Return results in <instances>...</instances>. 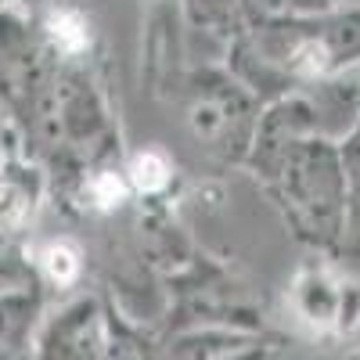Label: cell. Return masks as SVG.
<instances>
[{"label": "cell", "mask_w": 360, "mask_h": 360, "mask_svg": "<svg viewBox=\"0 0 360 360\" xmlns=\"http://www.w3.org/2000/svg\"><path fill=\"white\" fill-rule=\"evenodd\" d=\"M51 37H54V44L62 47V51L72 54V51H83L86 47V25H83L79 15L62 11V15L51 18Z\"/></svg>", "instance_id": "1"}, {"label": "cell", "mask_w": 360, "mask_h": 360, "mask_svg": "<svg viewBox=\"0 0 360 360\" xmlns=\"http://www.w3.org/2000/svg\"><path fill=\"white\" fill-rule=\"evenodd\" d=\"M130 173H134V184L141 191H159L166 184V173L169 169H166V162L159 155H137L134 166H130Z\"/></svg>", "instance_id": "3"}, {"label": "cell", "mask_w": 360, "mask_h": 360, "mask_svg": "<svg viewBox=\"0 0 360 360\" xmlns=\"http://www.w3.org/2000/svg\"><path fill=\"white\" fill-rule=\"evenodd\" d=\"M44 270L51 274V281L69 285V281L76 278V270H79V259H76V252H72L69 245H51V249L44 252Z\"/></svg>", "instance_id": "2"}, {"label": "cell", "mask_w": 360, "mask_h": 360, "mask_svg": "<svg viewBox=\"0 0 360 360\" xmlns=\"http://www.w3.org/2000/svg\"><path fill=\"white\" fill-rule=\"evenodd\" d=\"M94 195H98L101 205H119V198H123V184H119L112 173H105V176L94 180Z\"/></svg>", "instance_id": "4"}]
</instances>
